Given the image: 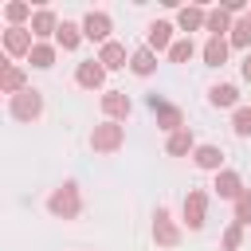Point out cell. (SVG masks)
Listing matches in <instances>:
<instances>
[{
  "instance_id": "5b68a950",
  "label": "cell",
  "mask_w": 251,
  "mask_h": 251,
  "mask_svg": "<svg viewBox=\"0 0 251 251\" xmlns=\"http://www.w3.org/2000/svg\"><path fill=\"white\" fill-rule=\"evenodd\" d=\"M180 239H184V224L165 208V204H157L153 208V243L157 247H180Z\"/></svg>"
},
{
  "instance_id": "cb8c5ba5",
  "label": "cell",
  "mask_w": 251,
  "mask_h": 251,
  "mask_svg": "<svg viewBox=\"0 0 251 251\" xmlns=\"http://www.w3.org/2000/svg\"><path fill=\"white\" fill-rule=\"evenodd\" d=\"M31 16H35V8H31L27 0H8V4H4L8 27H31Z\"/></svg>"
},
{
  "instance_id": "30bf717a",
  "label": "cell",
  "mask_w": 251,
  "mask_h": 251,
  "mask_svg": "<svg viewBox=\"0 0 251 251\" xmlns=\"http://www.w3.org/2000/svg\"><path fill=\"white\" fill-rule=\"evenodd\" d=\"M173 31H176V24H173V20H149V27H145V47H149V51H157V55H161V51L169 55V47L176 43V35H173Z\"/></svg>"
},
{
  "instance_id": "d6986e66",
  "label": "cell",
  "mask_w": 251,
  "mask_h": 251,
  "mask_svg": "<svg viewBox=\"0 0 251 251\" xmlns=\"http://www.w3.org/2000/svg\"><path fill=\"white\" fill-rule=\"evenodd\" d=\"M98 63H102L106 71H126V67H129V51H126V43H118V39L102 43V47H98Z\"/></svg>"
},
{
  "instance_id": "484cf974",
  "label": "cell",
  "mask_w": 251,
  "mask_h": 251,
  "mask_svg": "<svg viewBox=\"0 0 251 251\" xmlns=\"http://www.w3.org/2000/svg\"><path fill=\"white\" fill-rule=\"evenodd\" d=\"M231 51H251V16H239L231 24V35H227Z\"/></svg>"
},
{
  "instance_id": "7c38bea8",
  "label": "cell",
  "mask_w": 251,
  "mask_h": 251,
  "mask_svg": "<svg viewBox=\"0 0 251 251\" xmlns=\"http://www.w3.org/2000/svg\"><path fill=\"white\" fill-rule=\"evenodd\" d=\"M192 165H196L200 173H212V176L227 169V165H224V149L212 145V141H200V145L192 149Z\"/></svg>"
},
{
  "instance_id": "83f0119b",
  "label": "cell",
  "mask_w": 251,
  "mask_h": 251,
  "mask_svg": "<svg viewBox=\"0 0 251 251\" xmlns=\"http://www.w3.org/2000/svg\"><path fill=\"white\" fill-rule=\"evenodd\" d=\"M192 55H196V43H192L188 35H180V39L169 47V63H188Z\"/></svg>"
},
{
  "instance_id": "8992f818",
  "label": "cell",
  "mask_w": 251,
  "mask_h": 251,
  "mask_svg": "<svg viewBox=\"0 0 251 251\" xmlns=\"http://www.w3.org/2000/svg\"><path fill=\"white\" fill-rule=\"evenodd\" d=\"M86 145L94 149V153H102V157H110V153H118L122 145H126V126L122 122H98L94 129H90V137H86Z\"/></svg>"
},
{
  "instance_id": "277c9868",
  "label": "cell",
  "mask_w": 251,
  "mask_h": 251,
  "mask_svg": "<svg viewBox=\"0 0 251 251\" xmlns=\"http://www.w3.org/2000/svg\"><path fill=\"white\" fill-rule=\"evenodd\" d=\"M208 204H212V192L208 188H188L184 200H180V224L188 231H204L208 224Z\"/></svg>"
},
{
  "instance_id": "5bb4252c",
  "label": "cell",
  "mask_w": 251,
  "mask_h": 251,
  "mask_svg": "<svg viewBox=\"0 0 251 251\" xmlns=\"http://www.w3.org/2000/svg\"><path fill=\"white\" fill-rule=\"evenodd\" d=\"M59 24H63V20H59L51 8H35V16H31V35H35V43H55Z\"/></svg>"
},
{
  "instance_id": "ac0fdd59",
  "label": "cell",
  "mask_w": 251,
  "mask_h": 251,
  "mask_svg": "<svg viewBox=\"0 0 251 251\" xmlns=\"http://www.w3.org/2000/svg\"><path fill=\"white\" fill-rule=\"evenodd\" d=\"M82 43H86L82 24H78V20H63L59 31H55V47H59V51H78Z\"/></svg>"
},
{
  "instance_id": "e0dca14e",
  "label": "cell",
  "mask_w": 251,
  "mask_h": 251,
  "mask_svg": "<svg viewBox=\"0 0 251 251\" xmlns=\"http://www.w3.org/2000/svg\"><path fill=\"white\" fill-rule=\"evenodd\" d=\"M243 188H247V184H243V176H239L235 169H224V173H216V180H212V192H216L220 200H231V204L243 196Z\"/></svg>"
},
{
  "instance_id": "d4e9b609",
  "label": "cell",
  "mask_w": 251,
  "mask_h": 251,
  "mask_svg": "<svg viewBox=\"0 0 251 251\" xmlns=\"http://www.w3.org/2000/svg\"><path fill=\"white\" fill-rule=\"evenodd\" d=\"M55 59H59V47H55V43H35L31 55H27V63H31L35 71H51Z\"/></svg>"
},
{
  "instance_id": "1f68e13d",
  "label": "cell",
  "mask_w": 251,
  "mask_h": 251,
  "mask_svg": "<svg viewBox=\"0 0 251 251\" xmlns=\"http://www.w3.org/2000/svg\"><path fill=\"white\" fill-rule=\"evenodd\" d=\"M247 16H251V8H247Z\"/></svg>"
},
{
  "instance_id": "ffe728a7",
  "label": "cell",
  "mask_w": 251,
  "mask_h": 251,
  "mask_svg": "<svg viewBox=\"0 0 251 251\" xmlns=\"http://www.w3.org/2000/svg\"><path fill=\"white\" fill-rule=\"evenodd\" d=\"M200 141H196V133H192V126H184V129H176V133H169L165 137V153L169 157H192V149H196Z\"/></svg>"
},
{
  "instance_id": "6da1fadb",
  "label": "cell",
  "mask_w": 251,
  "mask_h": 251,
  "mask_svg": "<svg viewBox=\"0 0 251 251\" xmlns=\"http://www.w3.org/2000/svg\"><path fill=\"white\" fill-rule=\"evenodd\" d=\"M47 216L51 220H78L82 216V188L75 176H67L63 184H55L47 192Z\"/></svg>"
},
{
  "instance_id": "3957f363",
  "label": "cell",
  "mask_w": 251,
  "mask_h": 251,
  "mask_svg": "<svg viewBox=\"0 0 251 251\" xmlns=\"http://www.w3.org/2000/svg\"><path fill=\"white\" fill-rule=\"evenodd\" d=\"M145 110L153 114V122H157V129H165V133H176V129H184V110L176 106V102H169L165 94H145Z\"/></svg>"
},
{
  "instance_id": "8fae6325",
  "label": "cell",
  "mask_w": 251,
  "mask_h": 251,
  "mask_svg": "<svg viewBox=\"0 0 251 251\" xmlns=\"http://www.w3.org/2000/svg\"><path fill=\"white\" fill-rule=\"evenodd\" d=\"M106 67L98 63V55L94 59H82L78 67H75V86H82V90H102L106 86Z\"/></svg>"
},
{
  "instance_id": "52a82bcc",
  "label": "cell",
  "mask_w": 251,
  "mask_h": 251,
  "mask_svg": "<svg viewBox=\"0 0 251 251\" xmlns=\"http://www.w3.org/2000/svg\"><path fill=\"white\" fill-rule=\"evenodd\" d=\"M78 24H82L86 43H98V47H102V43H110V39H114V35H110V31H114V20H110V12H102V8H90Z\"/></svg>"
},
{
  "instance_id": "f546056e",
  "label": "cell",
  "mask_w": 251,
  "mask_h": 251,
  "mask_svg": "<svg viewBox=\"0 0 251 251\" xmlns=\"http://www.w3.org/2000/svg\"><path fill=\"white\" fill-rule=\"evenodd\" d=\"M231 220H235V224H243V227L251 224V188H243V196L231 204Z\"/></svg>"
},
{
  "instance_id": "4dcf8cb0",
  "label": "cell",
  "mask_w": 251,
  "mask_h": 251,
  "mask_svg": "<svg viewBox=\"0 0 251 251\" xmlns=\"http://www.w3.org/2000/svg\"><path fill=\"white\" fill-rule=\"evenodd\" d=\"M239 75H243V82L251 86V51H247V55H243V63H239Z\"/></svg>"
},
{
  "instance_id": "2e32d148",
  "label": "cell",
  "mask_w": 251,
  "mask_h": 251,
  "mask_svg": "<svg viewBox=\"0 0 251 251\" xmlns=\"http://www.w3.org/2000/svg\"><path fill=\"white\" fill-rule=\"evenodd\" d=\"M208 106L212 110H239V86L235 82H212L208 86Z\"/></svg>"
},
{
  "instance_id": "7402d4cb",
  "label": "cell",
  "mask_w": 251,
  "mask_h": 251,
  "mask_svg": "<svg viewBox=\"0 0 251 251\" xmlns=\"http://www.w3.org/2000/svg\"><path fill=\"white\" fill-rule=\"evenodd\" d=\"M227 55H231V43H227V39H216V35H208V39H204V47H200L204 67H224V63H227Z\"/></svg>"
},
{
  "instance_id": "f1b7e54d",
  "label": "cell",
  "mask_w": 251,
  "mask_h": 251,
  "mask_svg": "<svg viewBox=\"0 0 251 251\" xmlns=\"http://www.w3.org/2000/svg\"><path fill=\"white\" fill-rule=\"evenodd\" d=\"M231 133L235 137H251V106L231 110Z\"/></svg>"
},
{
  "instance_id": "44dd1931",
  "label": "cell",
  "mask_w": 251,
  "mask_h": 251,
  "mask_svg": "<svg viewBox=\"0 0 251 251\" xmlns=\"http://www.w3.org/2000/svg\"><path fill=\"white\" fill-rule=\"evenodd\" d=\"M231 24H235V16H231L224 4H216V8H208V24H204V31L216 35V39H227V35H231Z\"/></svg>"
},
{
  "instance_id": "7a4b0ae2",
  "label": "cell",
  "mask_w": 251,
  "mask_h": 251,
  "mask_svg": "<svg viewBox=\"0 0 251 251\" xmlns=\"http://www.w3.org/2000/svg\"><path fill=\"white\" fill-rule=\"evenodd\" d=\"M8 118H12V122H20V126L39 122V118H43V90L27 86V90L12 94V98H8Z\"/></svg>"
},
{
  "instance_id": "9a60e30c",
  "label": "cell",
  "mask_w": 251,
  "mask_h": 251,
  "mask_svg": "<svg viewBox=\"0 0 251 251\" xmlns=\"http://www.w3.org/2000/svg\"><path fill=\"white\" fill-rule=\"evenodd\" d=\"M27 86H31V82H27V71H24L20 63H12V59L0 63V94L12 98V94H20V90H27Z\"/></svg>"
},
{
  "instance_id": "4fadbf2b",
  "label": "cell",
  "mask_w": 251,
  "mask_h": 251,
  "mask_svg": "<svg viewBox=\"0 0 251 251\" xmlns=\"http://www.w3.org/2000/svg\"><path fill=\"white\" fill-rule=\"evenodd\" d=\"M176 31H184L188 39H192V31H204V24H208V8L204 4H184V8H176Z\"/></svg>"
},
{
  "instance_id": "ba28073f",
  "label": "cell",
  "mask_w": 251,
  "mask_h": 251,
  "mask_svg": "<svg viewBox=\"0 0 251 251\" xmlns=\"http://www.w3.org/2000/svg\"><path fill=\"white\" fill-rule=\"evenodd\" d=\"M0 47H4V55L16 63V59H27V55H31L35 35H31V27H4V31H0Z\"/></svg>"
},
{
  "instance_id": "603a6c76",
  "label": "cell",
  "mask_w": 251,
  "mask_h": 251,
  "mask_svg": "<svg viewBox=\"0 0 251 251\" xmlns=\"http://www.w3.org/2000/svg\"><path fill=\"white\" fill-rule=\"evenodd\" d=\"M129 71H133L137 78L157 75V51H149L145 43H141V47H133V51H129Z\"/></svg>"
},
{
  "instance_id": "4316f807",
  "label": "cell",
  "mask_w": 251,
  "mask_h": 251,
  "mask_svg": "<svg viewBox=\"0 0 251 251\" xmlns=\"http://www.w3.org/2000/svg\"><path fill=\"white\" fill-rule=\"evenodd\" d=\"M243 231H247V227L231 220V224L220 231V251H239V247H243Z\"/></svg>"
},
{
  "instance_id": "9c48e42d",
  "label": "cell",
  "mask_w": 251,
  "mask_h": 251,
  "mask_svg": "<svg viewBox=\"0 0 251 251\" xmlns=\"http://www.w3.org/2000/svg\"><path fill=\"white\" fill-rule=\"evenodd\" d=\"M98 106H102V118L106 122H129V114H133V98L126 94V90H102V98H98Z\"/></svg>"
}]
</instances>
